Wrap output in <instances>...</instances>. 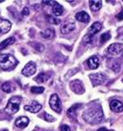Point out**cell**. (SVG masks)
Segmentation results:
<instances>
[{
    "label": "cell",
    "mask_w": 123,
    "mask_h": 131,
    "mask_svg": "<svg viewBox=\"0 0 123 131\" xmlns=\"http://www.w3.org/2000/svg\"><path fill=\"white\" fill-rule=\"evenodd\" d=\"M56 3H57V2H55V1H51V0L43 1V4H44V5H46V6H52V7H53Z\"/></svg>",
    "instance_id": "1f68e13d"
},
{
    "label": "cell",
    "mask_w": 123,
    "mask_h": 131,
    "mask_svg": "<svg viewBox=\"0 0 123 131\" xmlns=\"http://www.w3.org/2000/svg\"><path fill=\"white\" fill-rule=\"evenodd\" d=\"M36 73V64L33 61H29L24 67V69L22 70V74H24L25 77H30Z\"/></svg>",
    "instance_id": "52a82bcc"
},
{
    "label": "cell",
    "mask_w": 123,
    "mask_h": 131,
    "mask_svg": "<svg viewBox=\"0 0 123 131\" xmlns=\"http://www.w3.org/2000/svg\"><path fill=\"white\" fill-rule=\"evenodd\" d=\"M41 35H42V37L44 39L51 40L55 37V30L52 29V28H46L45 30L42 31Z\"/></svg>",
    "instance_id": "e0dca14e"
},
{
    "label": "cell",
    "mask_w": 123,
    "mask_h": 131,
    "mask_svg": "<svg viewBox=\"0 0 123 131\" xmlns=\"http://www.w3.org/2000/svg\"><path fill=\"white\" fill-rule=\"evenodd\" d=\"M87 65L90 69H97L99 65V59L98 56H92L87 60Z\"/></svg>",
    "instance_id": "9a60e30c"
},
{
    "label": "cell",
    "mask_w": 123,
    "mask_h": 131,
    "mask_svg": "<svg viewBox=\"0 0 123 131\" xmlns=\"http://www.w3.org/2000/svg\"><path fill=\"white\" fill-rule=\"evenodd\" d=\"M49 79V75L45 73H41V74H38V77L34 78V80L38 82V83H44L45 81H48Z\"/></svg>",
    "instance_id": "7402d4cb"
},
{
    "label": "cell",
    "mask_w": 123,
    "mask_h": 131,
    "mask_svg": "<svg viewBox=\"0 0 123 131\" xmlns=\"http://www.w3.org/2000/svg\"><path fill=\"white\" fill-rule=\"evenodd\" d=\"M81 104L73 105L72 107L67 110V115H68V117H70L71 119H75L76 117H77V110L81 107Z\"/></svg>",
    "instance_id": "2e32d148"
},
{
    "label": "cell",
    "mask_w": 123,
    "mask_h": 131,
    "mask_svg": "<svg viewBox=\"0 0 123 131\" xmlns=\"http://www.w3.org/2000/svg\"><path fill=\"white\" fill-rule=\"evenodd\" d=\"M12 28V23L9 20L0 18V35L6 34Z\"/></svg>",
    "instance_id": "9c48e42d"
},
{
    "label": "cell",
    "mask_w": 123,
    "mask_h": 131,
    "mask_svg": "<svg viewBox=\"0 0 123 131\" xmlns=\"http://www.w3.org/2000/svg\"><path fill=\"white\" fill-rule=\"evenodd\" d=\"M51 12H52L53 15H55V16H61L63 13V8L59 3H56L54 6L52 7Z\"/></svg>",
    "instance_id": "ffe728a7"
},
{
    "label": "cell",
    "mask_w": 123,
    "mask_h": 131,
    "mask_svg": "<svg viewBox=\"0 0 123 131\" xmlns=\"http://www.w3.org/2000/svg\"><path fill=\"white\" fill-rule=\"evenodd\" d=\"M45 115H44V118L45 119V121L46 122H54L55 121V118L53 116H51L50 114L48 113H44Z\"/></svg>",
    "instance_id": "f546056e"
},
{
    "label": "cell",
    "mask_w": 123,
    "mask_h": 131,
    "mask_svg": "<svg viewBox=\"0 0 123 131\" xmlns=\"http://www.w3.org/2000/svg\"><path fill=\"white\" fill-rule=\"evenodd\" d=\"M49 105H50L51 108L54 110L57 113H61L62 111V104H61L60 98L57 94H52L49 99Z\"/></svg>",
    "instance_id": "277c9868"
},
{
    "label": "cell",
    "mask_w": 123,
    "mask_h": 131,
    "mask_svg": "<svg viewBox=\"0 0 123 131\" xmlns=\"http://www.w3.org/2000/svg\"><path fill=\"white\" fill-rule=\"evenodd\" d=\"M70 88L77 94H82L84 92L83 84H82V82L81 80H79V79L71 81L70 82Z\"/></svg>",
    "instance_id": "8992f818"
},
{
    "label": "cell",
    "mask_w": 123,
    "mask_h": 131,
    "mask_svg": "<svg viewBox=\"0 0 123 131\" xmlns=\"http://www.w3.org/2000/svg\"><path fill=\"white\" fill-rule=\"evenodd\" d=\"M45 91V88L44 87H31L30 88V92H32V93H36V94H41L43 93Z\"/></svg>",
    "instance_id": "484cf974"
},
{
    "label": "cell",
    "mask_w": 123,
    "mask_h": 131,
    "mask_svg": "<svg viewBox=\"0 0 123 131\" xmlns=\"http://www.w3.org/2000/svg\"><path fill=\"white\" fill-rule=\"evenodd\" d=\"M21 14H22V16H27V15L30 14V9H29L27 7H25L24 9H22Z\"/></svg>",
    "instance_id": "4dcf8cb0"
},
{
    "label": "cell",
    "mask_w": 123,
    "mask_h": 131,
    "mask_svg": "<svg viewBox=\"0 0 123 131\" xmlns=\"http://www.w3.org/2000/svg\"><path fill=\"white\" fill-rule=\"evenodd\" d=\"M75 27H76V25L73 21L65 22L61 27V32L63 33V34H67V33H70L71 31H73V30L75 29Z\"/></svg>",
    "instance_id": "8fae6325"
},
{
    "label": "cell",
    "mask_w": 123,
    "mask_h": 131,
    "mask_svg": "<svg viewBox=\"0 0 123 131\" xmlns=\"http://www.w3.org/2000/svg\"><path fill=\"white\" fill-rule=\"evenodd\" d=\"M0 131H9L8 129H2V130H0Z\"/></svg>",
    "instance_id": "d590c367"
},
{
    "label": "cell",
    "mask_w": 123,
    "mask_h": 131,
    "mask_svg": "<svg viewBox=\"0 0 123 131\" xmlns=\"http://www.w3.org/2000/svg\"><path fill=\"white\" fill-rule=\"evenodd\" d=\"M101 27H102V26L99 22H95V23L92 24V26H91L90 28H89V34L95 35V34H97L99 30L101 29Z\"/></svg>",
    "instance_id": "d6986e66"
},
{
    "label": "cell",
    "mask_w": 123,
    "mask_h": 131,
    "mask_svg": "<svg viewBox=\"0 0 123 131\" xmlns=\"http://www.w3.org/2000/svg\"><path fill=\"white\" fill-rule=\"evenodd\" d=\"M15 41H16V39H15L14 37H10V38H8V39L4 40L3 42L0 43V50H3V49H5V48L7 47V46H9V45L14 43Z\"/></svg>",
    "instance_id": "44dd1931"
},
{
    "label": "cell",
    "mask_w": 123,
    "mask_h": 131,
    "mask_svg": "<svg viewBox=\"0 0 123 131\" xmlns=\"http://www.w3.org/2000/svg\"><path fill=\"white\" fill-rule=\"evenodd\" d=\"M61 131H71L70 127L67 125H61Z\"/></svg>",
    "instance_id": "836d02e7"
},
{
    "label": "cell",
    "mask_w": 123,
    "mask_h": 131,
    "mask_svg": "<svg viewBox=\"0 0 123 131\" xmlns=\"http://www.w3.org/2000/svg\"><path fill=\"white\" fill-rule=\"evenodd\" d=\"M110 67H111V69L115 73H118V72L121 70V61H120L119 60H114V61L111 63Z\"/></svg>",
    "instance_id": "603a6c76"
},
{
    "label": "cell",
    "mask_w": 123,
    "mask_h": 131,
    "mask_svg": "<svg viewBox=\"0 0 123 131\" xmlns=\"http://www.w3.org/2000/svg\"><path fill=\"white\" fill-rule=\"evenodd\" d=\"M116 18H117V20H119V21H122L123 20V9H121V12L116 15Z\"/></svg>",
    "instance_id": "d6a6232c"
},
{
    "label": "cell",
    "mask_w": 123,
    "mask_h": 131,
    "mask_svg": "<svg viewBox=\"0 0 123 131\" xmlns=\"http://www.w3.org/2000/svg\"><path fill=\"white\" fill-rule=\"evenodd\" d=\"M48 22L49 24H52V25H59L61 23V21L59 19L53 17V16H50V15H48Z\"/></svg>",
    "instance_id": "4316f807"
},
{
    "label": "cell",
    "mask_w": 123,
    "mask_h": 131,
    "mask_svg": "<svg viewBox=\"0 0 123 131\" xmlns=\"http://www.w3.org/2000/svg\"><path fill=\"white\" fill-rule=\"evenodd\" d=\"M110 39H111V34H110V33L109 32L103 33V34L100 36V42H101V43H104V42H106Z\"/></svg>",
    "instance_id": "83f0119b"
},
{
    "label": "cell",
    "mask_w": 123,
    "mask_h": 131,
    "mask_svg": "<svg viewBox=\"0 0 123 131\" xmlns=\"http://www.w3.org/2000/svg\"><path fill=\"white\" fill-rule=\"evenodd\" d=\"M82 118L88 124H98L103 119V111L99 105L89 107L82 114Z\"/></svg>",
    "instance_id": "6da1fadb"
},
{
    "label": "cell",
    "mask_w": 123,
    "mask_h": 131,
    "mask_svg": "<svg viewBox=\"0 0 123 131\" xmlns=\"http://www.w3.org/2000/svg\"><path fill=\"white\" fill-rule=\"evenodd\" d=\"M1 90H2L3 92L10 93V92H12L13 88H12V84L10 83V82H5V83L2 84V86H1Z\"/></svg>",
    "instance_id": "cb8c5ba5"
},
{
    "label": "cell",
    "mask_w": 123,
    "mask_h": 131,
    "mask_svg": "<svg viewBox=\"0 0 123 131\" xmlns=\"http://www.w3.org/2000/svg\"><path fill=\"white\" fill-rule=\"evenodd\" d=\"M24 108L30 112H32V113H37L39 112L40 110H42V105L38 103L37 101H32L30 103V105H26L24 107Z\"/></svg>",
    "instance_id": "30bf717a"
},
{
    "label": "cell",
    "mask_w": 123,
    "mask_h": 131,
    "mask_svg": "<svg viewBox=\"0 0 123 131\" xmlns=\"http://www.w3.org/2000/svg\"><path fill=\"white\" fill-rule=\"evenodd\" d=\"M98 131H113V130H109V129H107V128L105 127H100Z\"/></svg>",
    "instance_id": "e575fe53"
},
{
    "label": "cell",
    "mask_w": 123,
    "mask_h": 131,
    "mask_svg": "<svg viewBox=\"0 0 123 131\" xmlns=\"http://www.w3.org/2000/svg\"><path fill=\"white\" fill-rule=\"evenodd\" d=\"M21 103V97L19 96H12L7 103L5 107V111L9 114H14L19 110V106Z\"/></svg>",
    "instance_id": "3957f363"
},
{
    "label": "cell",
    "mask_w": 123,
    "mask_h": 131,
    "mask_svg": "<svg viewBox=\"0 0 123 131\" xmlns=\"http://www.w3.org/2000/svg\"><path fill=\"white\" fill-rule=\"evenodd\" d=\"M110 108L114 112H121L123 111V104L118 100H112L110 102Z\"/></svg>",
    "instance_id": "7c38bea8"
},
{
    "label": "cell",
    "mask_w": 123,
    "mask_h": 131,
    "mask_svg": "<svg viewBox=\"0 0 123 131\" xmlns=\"http://www.w3.org/2000/svg\"><path fill=\"white\" fill-rule=\"evenodd\" d=\"M30 123V119L26 116H21L17 118L16 121H15V125L19 128H25L26 126H27Z\"/></svg>",
    "instance_id": "5bb4252c"
},
{
    "label": "cell",
    "mask_w": 123,
    "mask_h": 131,
    "mask_svg": "<svg viewBox=\"0 0 123 131\" xmlns=\"http://www.w3.org/2000/svg\"><path fill=\"white\" fill-rule=\"evenodd\" d=\"M18 64V61L11 54H2L0 55V68L4 71L12 70Z\"/></svg>",
    "instance_id": "7a4b0ae2"
},
{
    "label": "cell",
    "mask_w": 123,
    "mask_h": 131,
    "mask_svg": "<svg viewBox=\"0 0 123 131\" xmlns=\"http://www.w3.org/2000/svg\"><path fill=\"white\" fill-rule=\"evenodd\" d=\"M89 78L93 86H98L104 83V81L106 80V75L102 73H96V74H91L89 75Z\"/></svg>",
    "instance_id": "5b68a950"
},
{
    "label": "cell",
    "mask_w": 123,
    "mask_h": 131,
    "mask_svg": "<svg viewBox=\"0 0 123 131\" xmlns=\"http://www.w3.org/2000/svg\"><path fill=\"white\" fill-rule=\"evenodd\" d=\"M75 17H76V20H78V21L81 22V23H84V24H87L88 22L90 21V17H89L88 13L83 12V10L76 13Z\"/></svg>",
    "instance_id": "4fadbf2b"
},
{
    "label": "cell",
    "mask_w": 123,
    "mask_h": 131,
    "mask_svg": "<svg viewBox=\"0 0 123 131\" xmlns=\"http://www.w3.org/2000/svg\"><path fill=\"white\" fill-rule=\"evenodd\" d=\"M122 82H123V79H122Z\"/></svg>",
    "instance_id": "8d00e7d4"
},
{
    "label": "cell",
    "mask_w": 123,
    "mask_h": 131,
    "mask_svg": "<svg viewBox=\"0 0 123 131\" xmlns=\"http://www.w3.org/2000/svg\"><path fill=\"white\" fill-rule=\"evenodd\" d=\"M83 42L84 43H91V42H93V35H91V34L85 35L83 38Z\"/></svg>",
    "instance_id": "f1b7e54d"
},
{
    "label": "cell",
    "mask_w": 123,
    "mask_h": 131,
    "mask_svg": "<svg viewBox=\"0 0 123 131\" xmlns=\"http://www.w3.org/2000/svg\"><path fill=\"white\" fill-rule=\"evenodd\" d=\"M89 6L93 12H99L102 6V2L99 0H91L89 1Z\"/></svg>",
    "instance_id": "ac0fdd59"
},
{
    "label": "cell",
    "mask_w": 123,
    "mask_h": 131,
    "mask_svg": "<svg viewBox=\"0 0 123 131\" xmlns=\"http://www.w3.org/2000/svg\"><path fill=\"white\" fill-rule=\"evenodd\" d=\"M30 45H31L35 50L38 51V52H42V51H44V49H45V46H44L42 43H40V42H30Z\"/></svg>",
    "instance_id": "d4e9b609"
},
{
    "label": "cell",
    "mask_w": 123,
    "mask_h": 131,
    "mask_svg": "<svg viewBox=\"0 0 123 131\" xmlns=\"http://www.w3.org/2000/svg\"><path fill=\"white\" fill-rule=\"evenodd\" d=\"M123 51V45L121 43L116 42V43H112L107 49L108 54H110L111 56H118L121 52Z\"/></svg>",
    "instance_id": "ba28073f"
}]
</instances>
